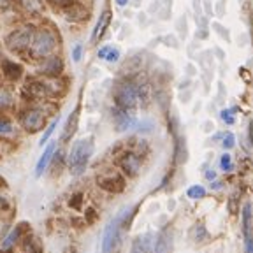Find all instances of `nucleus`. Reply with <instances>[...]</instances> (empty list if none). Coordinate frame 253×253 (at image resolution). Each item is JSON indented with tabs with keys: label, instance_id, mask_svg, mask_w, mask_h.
<instances>
[{
	"label": "nucleus",
	"instance_id": "nucleus-1",
	"mask_svg": "<svg viewBox=\"0 0 253 253\" xmlns=\"http://www.w3.org/2000/svg\"><path fill=\"white\" fill-rule=\"evenodd\" d=\"M132 210H123L115 220L106 227L102 236V253H120L123 245V230L128 223Z\"/></svg>",
	"mask_w": 253,
	"mask_h": 253
},
{
	"label": "nucleus",
	"instance_id": "nucleus-2",
	"mask_svg": "<svg viewBox=\"0 0 253 253\" xmlns=\"http://www.w3.org/2000/svg\"><path fill=\"white\" fill-rule=\"evenodd\" d=\"M91 153H93V139H79L74 142V146L69 155V164H71L72 174L79 176L83 174V170L86 169V164L90 160Z\"/></svg>",
	"mask_w": 253,
	"mask_h": 253
},
{
	"label": "nucleus",
	"instance_id": "nucleus-3",
	"mask_svg": "<svg viewBox=\"0 0 253 253\" xmlns=\"http://www.w3.org/2000/svg\"><path fill=\"white\" fill-rule=\"evenodd\" d=\"M56 42H58V39H56L55 34H53L51 30H47V28H42V30L37 32L36 36H34V39H32L30 55L37 60L46 58V56H49L55 51Z\"/></svg>",
	"mask_w": 253,
	"mask_h": 253
},
{
	"label": "nucleus",
	"instance_id": "nucleus-4",
	"mask_svg": "<svg viewBox=\"0 0 253 253\" xmlns=\"http://www.w3.org/2000/svg\"><path fill=\"white\" fill-rule=\"evenodd\" d=\"M115 99L120 109H125V111L134 109L139 102L137 83H134V81H123V83L116 88Z\"/></svg>",
	"mask_w": 253,
	"mask_h": 253
},
{
	"label": "nucleus",
	"instance_id": "nucleus-5",
	"mask_svg": "<svg viewBox=\"0 0 253 253\" xmlns=\"http://www.w3.org/2000/svg\"><path fill=\"white\" fill-rule=\"evenodd\" d=\"M32 39H34V28L20 27V28H16V30H12L7 36L5 46H7V49H11V51L21 53V51H25L27 47H30Z\"/></svg>",
	"mask_w": 253,
	"mask_h": 253
},
{
	"label": "nucleus",
	"instance_id": "nucleus-6",
	"mask_svg": "<svg viewBox=\"0 0 253 253\" xmlns=\"http://www.w3.org/2000/svg\"><path fill=\"white\" fill-rule=\"evenodd\" d=\"M46 113L41 109H28L23 113V116H21V125H23V128L27 132H39L44 128V125H46Z\"/></svg>",
	"mask_w": 253,
	"mask_h": 253
},
{
	"label": "nucleus",
	"instance_id": "nucleus-7",
	"mask_svg": "<svg viewBox=\"0 0 253 253\" xmlns=\"http://www.w3.org/2000/svg\"><path fill=\"white\" fill-rule=\"evenodd\" d=\"M151 253H172V230L164 229L158 234Z\"/></svg>",
	"mask_w": 253,
	"mask_h": 253
},
{
	"label": "nucleus",
	"instance_id": "nucleus-8",
	"mask_svg": "<svg viewBox=\"0 0 253 253\" xmlns=\"http://www.w3.org/2000/svg\"><path fill=\"white\" fill-rule=\"evenodd\" d=\"M120 166L128 176H135L141 170V158L135 153H125L120 160Z\"/></svg>",
	"mask_w": 253,
	"mask_h": 253
},
{
	"label": "nucleus",
	"instance_id": "nucleus-9",
	"mask_svg": "<svg viewBox=\"0 0 253 253\" xmlns=\"http://www.w3.org/2000/svg\"><path fill=\"white\" fill-rule=\"evenodd\" d=\"M115 125H116V130L118 132H125L135 125V118L130 115V111L118 109L115 113Z\"/></svg>",
	"mask_w": 253,
	"mask_h": 253
},
{
	"label": "nucleus",
	"instance_id": "nucleus-10",
	"mask_svg": "<svg viewBox=\"0 0 253 253\" xmlns=\"http://www.w3.org/2000/svg\"><path fill=\"white\" fill-rule=\"evenodd\" d=\"M153 250V236L151 234H142L135 237L132 243V253H151Z\"/></svg>",
	"mask_w": 253,
	"mask_h": 253
},
{
	"label": "nucleus",
	"instance_id": "nucleus-11",
	"mask_svg": "<svg viewBox=\"0 0 253 253\" xmlns=\"http://www.w3.org/2000/svg\"><path fill=\"white\" fill-rule=\"evenodd\" d=\"M99 183L102 188L109 190V192H120L123 188V179L116 172L104 174L102 178H99Z\"/></svg>",
	"mask_w": 253,
	"mask_h": 253
},
{
	"label": "nucleus",
	"instance_id": "nucleus-12",
	"mask_svg": "<svg viewBox=\"0 0 253 253\" xmlns=\"http://www.w3.org/2000/svg\"><path fill=\"white\" fill-rule=\"evenodd\" d=\"M55 142H49L46 146V150H44L42 157L39 158V162H37V167H36V174L37 176H41V174L46 170V167L49 166V162H51V158H53V153H55Z\"/></svg>",
	"mask_w": 253,
	"mask_h": 253
},
{
	"label": "nucleus",
	"instance_id": "nucleus-13",
	"mask_svg": "<svg viewBox=\"0 0 253 253\" xmlns=\"http://www.w3.org/2000/svg\"><path fill=\"white\" fill-rule=\"evenodd\" d=\"M243 236L253 237V216H252V206L245 204L243 208Z\"/></svg>",
	"mask_w": 253,
	"mask_h": 253
},
{
	"label": "nucleus",
	"instance_id": "nucleus-14",
	"mask_svg": "<svg viewBox=\"0 0 253 253\" xmlns=\"http://www.w3.org/2000/svg\"><path fill=\"white\" fill-rule=\"evenodd\" d=\"M109 23H111V12L109 11H104V14L100 16L99 21H97V25H95V28H93V34H91V42H95V41L102 36Z\"/></svg>",
	"mask_w": 253,
	"mask_h": 253
},
{
	"label": "nucleus",
	"instance_id": "nucleus-15",
	"mask_svg": "<svg viewBox=\"0 0 253 253\" xmlns=\"http://www.w3.org/2000/svg\"><path fill=\"white\" fill-rule=\"evenodd\" d=\"M65 14H67V18L71 21H83L86 18L88 11L83 4H71L67 7V11H65Z\"/></svg>",
	"mask_w": 253,
	"mask_h": 253
},
{
	"label": "nucleus",
	"instance_id": "nucleus-16",
	"mask_svg": "<svg viewBox=\"0 0 253 253\" xmlns=\"http://www.w3.org/2000/svg\"><path fill=\"white\" fill-rule=\"evenodd\" d=\"M78 116H79V111H72L71 116L67 118V123H65V128H63V134H62V141H69L72 137V134L76 132V125H78Z\"/></svg>",
	"mask_w": 253,
	"mask_h": 253
},
{
	"label": "nucleus",
	"instance_id": "nucleus-17",
	"mask_svg": "<svg viewBox=\"0 0 253 253\" xmlns=\"http://www.w3.org/2000/svg\"><path fill=\"white\" fill-rule=\"evenodd\" d=\"M97 55H99V58L113 63V62H118V60H120V49H118V47H115V46H102Z\"/></svg>",
	"mask_w": 253,
	"mask_h": 253
},
{
	"label": "nucleus",
	"instance_id": "nucleus-18",
	"mask_svg": "<svg viewBox=\"0 0 253 253\" xmlns=\"http://www.w3.org/2000/svg\"><path fill=\"white\" fill-rule=\"evenodd\" d=\"M4 74L11 79H18L21 76V67L14 62H4Z\"/></svg>",
	"mask_w": 253,
	"mask_h": 253
},
{
	"label": "nucleus",
	"instance_id": "nucleus-19",
	"mask_svg": "<svg viewBox=\"0 0 253 253\" xmlns=\"http://www.w3.org/2000/svg\"><path fill=\"white\" fill-rule=\"evenodd\" d=\"M20 232H21V230L18 229V227H16V229L12 230V232L9 234L7 237H5L4 243H2V250H4V252H9V250H11L12 246L16 245V241H18V237H20Z\"/></svg>",
	"mask_w": 253,
	"mask_h": 253
},
{
	"label": "nucleus",
	"instance_id": "nucleus-20",
	"mask_svg": "<svg viewBox=\"0 0 253 253\" xmlns=\"http://www.w3.org/2000/svg\"><path fill=\"white\" fill-rule=\"evenodd\" d=\"M20 5L28 12H39L42 9L41 0H20Z\"/></svg>",
	"mask_w": 253,
	"mask_h": 253
},
{
	"label": "nucleus",
	"instance_id": "nucleus-21",
	"mask_svg": "<svg viewBox=\"0 0 253 253\" xmlns=\"http://www.w3.org/2000/svg\"><path fill=\"white\" fill-rule=\"evenodd\" d=\"M23 253H41V245L36 237H27V241L23 243Z\"/></svg>",
	"mask_w": 253,
	"mask_h": 253
},
{
	"label": "nucleus",
	"instance_id": "nucleus-22",
	"mask_svg": "<svg viewBox=\"0 0 253 253\" xmlns=\"http://www.w3.org/2000/svg\"><path fill=\"white\" fill-rule=\"evenodd\" d=\"M186 195H188L190 199H202L206 195V190H204V186H201V185H194L188 188Z\"/></svg>",
	"mask_w": 253,
	"mask_h": 253
},
{
	"label": "nucleus",
	"instance_id": "nucleus-23",
	"mask_svg": "<svg viewBox=\"0 0 253 253\" xmlns=\"http://www.w3.org/2000/svg\"><path fill=\"white\" fill-rule=\"evenodd\" d=\"M12 102V95L9 90H4V88H0V109H4V107H9Z\"/></svg>",
	"mask_w": 253,
	"mask_h": 253
},
{
	"label": "nucleus",
	"instance_id": "nucleus-24",
	"mask_svg": "<svg viewBox=\"0 0 253 253\" xmlns=\"http://www.w3.org/2000/svg\"><path fill=\"white\" fill-rule=\"evenodd\" d=\"M176 30L179 32V37L181 39H185L186 37V32H188V23H186V18L185 16H181L178 21H176Z\"/></svg>",
	"mask_w": 253,
	"mask_h": 253
},
{
	"label": "nucleus",
	"instance_id": "nucleus-25",
	"mask_svg": "<svg viewBox=\"0 0 253 253\" xmlns=\"http://www.w3.org/2000/svg\"><path fill=\"white\" fill-rule=\"evenodd\" d=\"M213 28L216 30V34L221 37V39H225L227 42H230V34H229V28H225L223 25H220L218 21H214L213 23Z\"/></svg>",
	"mask_w": 253,
	"mask_h": 253
},
{
	"label": "nucleus",
	"instance_id": "nucleus-26",
	"mask_svg": "<svg viewBox=\"0 0 253 253\" xmlns=\"http://www.w3.org/2000/svg\"><path fill=\"white\" fill-rule=\"evenodd\" d=\"M220 167L223 170H232L234 169V166H232V157H230L229 153H225V155H221V158H220Z\"/></svg>",
	"mask_w": 253,
	"mask_h": 253
},
{
	"label": "nucleus",
	"instance_id": "nucleus-27",
	"mask_svg": "<svg viewBox=\"0 0 253 253\" xmlns=\"http://www.w3.org/2000/svg\"><path fill=\"white\" fill-rule=\"evenodd\" d=\"M56 125H58V120H55V122H53L51 125L47 126V130L44 132V135H42V137H41V146H44V144H46V141H47V139L51 137V134H53V132H55Z\"/></svg>",
	"mask_w": 253,
	"mask_h": 253
},
{
	"label": "nucleus",
	"instance_id": "nucleus-28",
	"mask_svg": "<svg viewBox=\"0 0 253 253\" xmlns=\"http://www.w3.org/2000/svg\"><path fill=\"white\" fill-rule=\"evenodd\" d=\"M234 144H236V137H234V134H230V132H227V134L223 135V141H221V146L225 148V150H230V148H234Z\"/></svg>",
	"mask_w": 253,
	"mask_h": 253
},
{
	"label": "nucleus",
	"instance_id": "nucleus-29",
	"mask_svg": "<svg viewBox=\"0 0 253 253\" xmlns=\"http://www.w3.org/2000/svg\"><path fill=\"white\" fill-rule=\"evenodd\" d=\"M234 111H236V109H223L220 113L221 120H223V122H225L227 125H232V123L236 122V120H234Z\"/></svg>",
	"mask_w": 253,
	"mask_h": 253
},
{
	"label": "nucleus",
	"instance_id": "nucleus-30",
	"mask_svg": "<svg viewBox=\"0 0 253 253\" xmlns=\"http://www.w3.org/2000/svg\"><path fill=\"white\" fill-rule=\"evenodd\" d=\"M81 56H83V46H81V44H76L74 49H72V60H74V62H81Z\"/></svg>",
	"mask_w": 253,
	"mask_h": 253
},
{
	"label": "nucleus",
	"instance_id": "nucleus-31",
	"mask_svg": "<svg viewBox=\"0 0 253 253\" xmlns=\"http://www.w3.org/2000/svg\"><path fill=\"white\" fill-rule=\"evenodd\" d=\"M12 130V125L5 120V122H0V134H9Z\"/></svg>",
	"mask_w": 253,
	"mask_h": 253
},
{
	"label": "nucleus",
	"instance_id": "nucleus-32",
	"mask_svg": "<svg viewBox=\"0 0 253 253\" xmlns=\"http://www.w3.org/2000/svg\"><path fill=\"white\" fill-rule=\"evenodd\" d=\"M225 2H227V0H220V2L216 4V14L220 16V18L225 14Z\"/></svg>",
	"mask_w": 253,
	"mask_h": 253
},
{
	"label": "nucleus",
	"instance_id": "nucleus-33",
	"mask_svg": "<svg viewBox=\"0 0 253 253\" xmlns=\"http://www.w3.org/2000/svg\"><path fill=\"white\" fill-rule=\"evenodd\" d=\"M164 42H166V44H170V46H172V47H178V39H176V37H174V36H166V37H164Z\"/></svg>",
	"mask_w": 253,
	"mask_h": 253
},
{
	"label": "nucleus",
	"instance_id": "nucleus-34",
	"mask_svg": "<svg viewBox=\"0 0 253 253\" xmlns=\"http://www.w3.org/2000/svg\"><path fill=\"white\" fill-rule=\"evenodd\" d=\"M245 248H246V253H253V237H246Z\"/></svg>",
	"mask_w": 253,
	"mask_h": 253
},
{
	"label": "nucleus",
	"instance_id": "nucleus-35",
	"mask_svg": "<svg viewBox=\"0 0 253 253\" xmlns=\"http://www.w3.org/2000/svg\"><path fill=\"white\" fill-rule=\"evenodd\" d=\"M202 2H204V5H202V7H204V12L206 14H211V12H213V4H211V0H202Z\"/></svg>",
	"mask_w": 253,
	"mask_h": 253
},
{
	"label": "nucleus",
	"instance_id": "nucleus-36",
	"mask_svg": "<svg viewBox=\"0 0 253 253\" xmlns=\"http://www.w3.org/2000/svg\"><path fill=\"white\" fill-rule=\"evenodd\" d=\"M5 208H7V199L0 195V213H2V211H5Z\"/></svg>",
	"mask_w": 253,
	"mask_h": 253
},
{
	"label": "nucleus",
	"instance_id": "nucleus-37",
	"mask_svg": "<svg viewBox=\"0 0 253 253\" xmlns=\"http://www.w3.org/2000/svg\"><path fill=\"white\" fill-rule=\"evenodd\" d=\"M214 55L218 56V60H225V53L221 51L220 47H214Z\"/></svg>",
	"mask_w": 253,
	"mask_h": 253
},
{
	"label": "nucleus",
	"instance_id": "nucleus-38",
	"mask_svg": "<svg viewBox=\"0 0 253 253\" xmlns=\"http://www.w3.org/2000/svg\"><path fill=\"white\" fill-rule=\"evenodd\" d=\"M186 72H188V76H195V69H194V65H192V63H188V65H186Z\"/></svg>",
	"mask_w": 253,
	"mask_h": 253
},
{
	"label": "nucleus",
	"instance_id": "nucleus-39",
	"mask_svg": "<svg viewBox=\"0 0 253 253\" xmlns=\"http://www.w3.org/2000/svg\"><path fill=\"white\" fill-rule=\"evenodd\" d=\"M53 4H60V5H67V4H71L72 0H51Z\"/></svg>",
	"mask_w": 253,
	"mask_h": 253
},
{
	"label": "nucleus",
	"instance_id": "nucleus-40",
	"mask_svg": "<svg viewBox=\"0 0 253 253\" xmlns=\"http://www.w3.org/2000/svg\"><path fill=\"white\" fill-rule=\"evenodd\" d=\"M197 37H199V39H206V37H208V32H206V28H202V30H199Z\"/></svg>",
	"mask_w": 253,
	"mask_h": 253
},
{
	"label": "nucleus",
	"instance_id": "nucleus-41",
	"mask_svg": "<svg viewBox=\"0 0 253 253\" xmlns=\"http://www.w3.org/2000/svg\"><path fill=\"white\" fill-rule=\"evenodd\" d=\"M206 178L214 179V178H216V172H214V170H208V172H206Z\"/></svg>",
	"mask_w": 253,
	"mask_h": 253
},
{
	"label": "nucleus",
	"instance_id": "nucleus-42",
	"mask_svg": "<svg viewBox=\"0 0 253 253\" xmlns=\"http://www.w3.org/2000/svg\"><path fill=\"white\" fill-rule=\"evenodd\" d=\"M116 4H118L120 7H125V5L128 4V0H116Z\"/></svg>",
	"mask_w": 253,
	"mask_h": 253
},
{
	"label": "nucleus",
	"instance_id": "nucleus-43",
	"mask_svg": "<svg viewBox=\"0 0 253 253\" xmlns=\"http://www.w3.org/2000/svg\"><path fill=\"white\" fill-rule=\"evenodd\" d=\"M250 141H252V144H253V120H252V123H250Z\"/></svg>",
	"mask_w": 253,
	"mask_h": 253
},
{
	"label": "nucleus",
	"instance_id": "nucleus-44",
	"mask_svg": "<svg viewBox=\"0 0 253 253\" xmlns=\"http://www.w3.org/2000/svg\"><path fill=\"white\" fill-rule=\"evenodd\" d=\"M132 2H134L135 7H137V5H141V0H132Z\"/></svg>",
	"mask_w": 253,
	"mask_h": 253
}]
</instances>
